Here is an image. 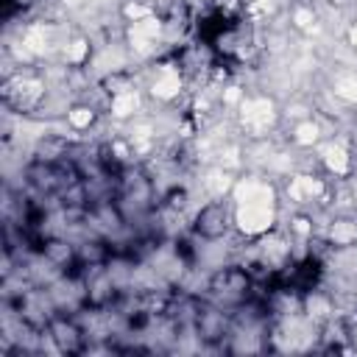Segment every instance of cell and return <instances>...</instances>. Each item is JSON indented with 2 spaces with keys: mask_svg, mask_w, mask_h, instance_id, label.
Returning a JSON list of instances; mask_svg holds the SVG:
<instances>
[{
  "mask_svg": "<svg viewBox=\"0 0 357 357\" xmlns=\"http://www.w3.org/2000/svg\"><path fill=\"white\" fill-rule=\"evenodd\" d=\"M47 337L53 340V346L64 354H78L86 349V332L81 329V324L70 315V312H61L56 310L50 318H47Z\"/></svg>",
  "mask_w": 357,
  "mask_h": 357,
  "instance_id": "1",
  "label": "cell"
},
{
  "mask_svg": "<svg viewBox=\"0 0 357 357\" xmlns=\"http://www.w3.org/2000/svg\"><path fill=\"white\" fill-rule=\"evenodd\" d=\"M192 231L201 240H220L229 231V209L223 201L204 204L192 218Z\"/></svg>",
  "mask_w": 357,
  "mask_h": 357,
  "instance_id": "2",
  "label": "cell"
}]
</instances>
